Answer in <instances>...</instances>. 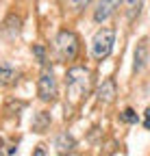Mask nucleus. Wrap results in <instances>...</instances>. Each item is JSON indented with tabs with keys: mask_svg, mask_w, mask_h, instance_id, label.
<instances>
[{
	"mask_svg": "<svg viewBox=\"0 0 150 156\" xmlns=\"http://www.w3.org/2000/svg\"><path fill=\"white\" fill-rule=\"evenodd\" d=\"M57 78H54V72L50 67H46L39 74V80H37V95H39L42 102H52L57 98Z\"/></svg>",
	"mask_w": 150,
	"mask_h": 156,
	"instance_id": "nucleus-4",
	"label": "nucleus"
},
{
	"mask_svg": "<svg viewBox=\"0 0 150 156\" xmlns=\"http://www.w3.org/2000/svg\"><path fill=\"white\" fill-rule=\"evenodd\" d=\"M17 78V72L7 65V63H0V87H7V85H13Z\"/></svg>",
	"mask_w": 150,
	"mask_h": 156,
	"instance_id": "nucleus-10",
	"label": "nucleus"
},
{
	"mask_svg": "<svg viewBox=\"0 0 150 156\" xmlns=\"http://www.w3.org/2000/svg\"><path fill=\"white\" fill-rule=\"evenodd\" d=\"M48 126H50V115L48 113H39V115H37V119H35V124H33L35 132H44Z\"/></svg>",
	"mask_w": 150,
	"mask_h": 156,
	"instance_id": "nucleus-12",
	"label": "nucleus"
},
{
	"mask_svg": "<svg viewBox=\"0 0 150 156\" xmlns=\"http://www.w3.org/2000/svg\"><path fill=\"white\" fill-rule=\"evenodd\" d=\"M146 58H148V41L141 39L135 48V63H133V72H141L146 65Z\"/></svg>",
	"mask_w": 150,
	"mask_h": 156,
	"instance_id": "nucleus-8",
	"label": "nucleus"
},
{
	"mask_svg": "<svg viewBox=\"0 0 150 156\" xmlns=\"http://www.w3.org/2000/svg\"><path fill=\"white\" fill-rule=\"evenodd\" d=\"M141 5H144V0H124V13L128 20H135L137 13L141 11Z\"/></svg>",
	"mask_w": 150,
	"mask_h": 156,
	"instance_id": "nucleus-11",
	"label": "nucleus"
},
{
	"mask_svg": "<svg viewBox=\"0 0 150 156\" xmlns=\"http://www.w3.org/2000/svg\"><path fill=\"white\" fill-rule=\"evenodd\" d=\"M122 0H100L98 2V9L93 11V20L100 24V22H107V20L115 13V9L120 7Z\"/></svg>",
	"mask_w": 150,
	"mask_h": 156,
	"instance_id": "nucleus-5",
	"label": "nucleus"
},
{
	"mask_svg": "<svg viewBox=\"0 0 150 156\" xmlns=\"http://www.w3.org/2000/svg\"><path fill=\"white\" fill-rule=\"evenodd\" d=\"M113 44H115V28L113 26L100 28L91 39V56L96 58V61H104V58L113 52Z\"/></svg>",
	"mask_w": 150,
	"mask_h": 156,
	"instance_id": "nucleus-2",
	"label": "nucleus"
},
{
	"mask_svg": "<svg viewBox=\"0 0 150 156\" xmlns=\"http://www.w3.org/2000/svg\"><path fill=\"white\" fill-rule=\"evenodd\" d=\"M122 122H124V124H137V113H135L133 108H124Z\"/></svg>",
	"mask_w": 150,
	"mask_h": 156,
	"instance_id": "nucleus-13",
	"label": "nucleus"
},
{
	"mask_svg": "<svg viewBox=\"0 0 150 156\" xmlns=\"http://www.w3.org/2000/svg\"><path fill=\"white\" fill-rule=\"evenodd\" d=\"M33 52H35V56L39 58V63L42 65H46V50L42 48V46H33Z\"/></svg>",
	"mask_w": 150,
	"mask_h": 156,
	"instance_id": "nucleus-14",
	"label": "nucleus"
},
{
	"mask_svg": "<svg viewBox=\"0 0 150 156\" xmlns=\"http://www.w3.org/2000/svg\"><path fill=\"white\" fill-rule=\"evenodd\" d=\"M54 147H57V152H59L61 156H65V154L74 152L76 143H74V139H72L68 132H63V134H59V136H57V141H54Z\"/></svg>",
	"mask_w": 150,
	"mask_h": 156,
	"instance_id": "nucleus-9",
	"label": "nucleus"
},
{
	"mask_svg": "<svg viewBox=\"0 0 150 156\" xmlns=\"http://www.w3.org/2000/svg\"><path fill=\"white\" fill-rule=\"evenodd\" d=\"M57 52L61 61H74L79 54V37L74 35L72 30H61L57 35Z\"/></svg>",
	"mask_w": 150,
	"mask_h": 156,
	"instance_id": "nucleus-3",
	"label": "nucleus"
},
{
	"mask_svg": "<svg viewBox=\"0 0 150 156\" xmlns=\"http://www.w3.org/2000/svg\"><path fill=\"white\" fill-rule=\"evenodd\" d=\"M87 5H89V0H70L72 11H81V9H85Z\"/></svg>",
	"mask_w": 150,
	"mask_h": 156,
	"instance_id": "nucleus-15",
	"label": "nucleus"
},
{
	"mask_svg": "<svg viewBox=\"0 0 150 156\" xmlns=\"http://www.w3.org/2000/svg\"><path fill=\"white\" fill-rule=\"evenodd\" d=\"M65 85H68V95L72 104H79L85 100L89 89H91V72L85 67H70L65 74Z\"/></svg>",
	"mask_w": 150,
	"mask_h": 156,
	"instance_id": "nucleus-1",
	"label": "nucleus"
},
{
	"mask_svg": "<svg viewBox=\"0 0 150 156\" xmlns=\"http://www.w3.org/2000/svg\"><path fill=\"white\" fill-rule=\"evenodd\" d=\"M33 156H46V152H44V147H37V150L33 152Z\"/></svg>",
	"mask_w": 150,
	"mask_h": 156,
	"instance_id": "nucleus-17",
	"label": "nucleus"
},
{
	"mask_svg": "<svg viewBox=\"0 0 150 156\" xmlns=\"http://www.w3.org/2000/svg\"><path fill=\"white\" fill-rule=\"evenodd\" d=\"M144 126H146V128L150 130V108L146 111V122H144Z\"/></svg>",
	"mask_w": 150,
	"mask_h": 156,
	"instance_id": "nucleus-16",
	"label": "nucleus"
},
{
	"mask_svg": "<svg viewBox=\"0 0 150 156\" xmlns=\"http://www.w3.org/2000/svg\"><path fill=\"white\" fill-rule=\"evenodd\" d=\"M96 95H98V102H102V104H111V102H113L115 95H118V91H115V80H113V78H107V80L98 87Z\"/></svg>",
	"mask_w": 150,
	"mask_h": 156,
	"instance_id": "nucleus-6",
	"label": "nucleus"
},
{
	"mask_svg": "<svg viewBox=\"0 0 150 156\" xmlns=\"http://www.w3.org/2000/svg\"><path fill=\"white\" fill-rule=\"evenodd\" d=\"M20 30H22V20L17 17V15H9L7 22H5V26H2V35L7 39H15L17 35H20Z\"/></svg>",
	"mask_w": 150,
	"mask_h": 156,
	"instance_id": "nucleus-7",
	"label": "nucleus"
}]
</instances>
